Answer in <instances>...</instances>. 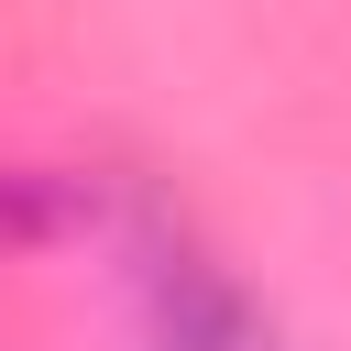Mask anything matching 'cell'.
Listing matches in <instances>:
<instances>
[{"mask_svg": "<svg viewBox=\"0 0 351 351\" xmlns=\"http://www.w3.org/2000/svg\"><path fill=\"white\" fill-rule=\"evenodd\" d=\"M143 296H154V351H274L263 329H252V307H241V285L208 263V252H186V241H143Z\"/></svg>", "mask_w": 351, "mask_h": 351, "instance_id": "cell-1", "label": "cell"}]
</instances>
